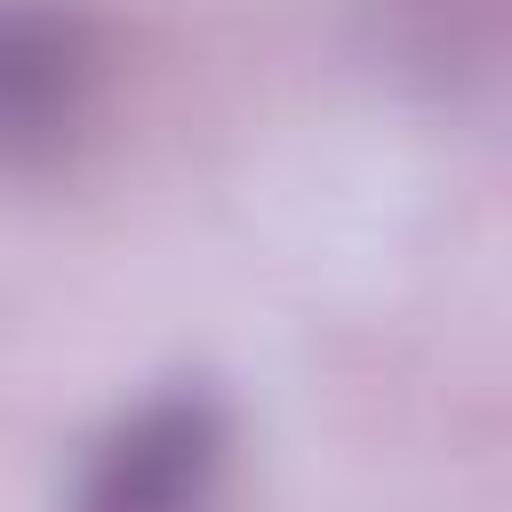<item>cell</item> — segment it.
<instances>
[{
	"label": "cell",
	"mask_w": 512,
	"mask_h": 512,
	"mask_svg": "<svg viewBox=\"0 0 512 512\" xmlns=\"http://www.w3.org/2000/svg\"><path fill=\"white\" fill-rule=\"evenodd\" d=\"M240 480V408L216 376H168L120 400L72 456L56 512H224Z\"/></svg>",
	"instance_id": "6da1fadb"
},
{
	"label": "cell",
	"mask_w": 512,
	"mask_h": 512,
	"mask_svg": "<svg viewBox=\"0 0 512 512\" xmlns=\"http://www.w3.org/2000/svg\"><path fill=\"white\" fill-rule=\"evenodd\" d=\"M112 104V32L88 0H0V184L64 176Z\"/></svg>",
	"instance_id": "7a4b0ae2"
}]
</instances>
